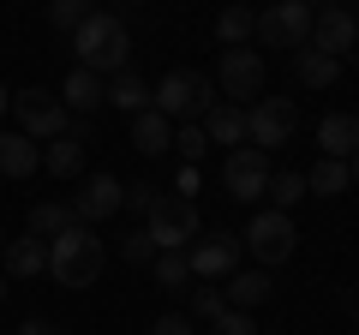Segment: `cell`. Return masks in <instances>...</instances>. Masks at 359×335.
I'll return each mask as SVG.
<instances>
[{
  "label": "cell",
  "mask_w": 359,
  "mask_h": 335,
  "mask_svg": "<svg viewBox=\"0 0 359 335\" xmlns=\"http://www.w3.org/2000/svg\"><path fill=\"white\" fill-rule=\"evenodd\" d=\"M299 132V108H294V96H257L252 108H245V144L252 150H282L287 138Z\"/></svg>",
  "instance_id": "cell-5"
},
{
  "label": "cell",
  "mask_w": 359,
  "mask_h": 335,
  "mask_svg": "<svg viewBox=\"0 0 359 335\" xmlns=\"http://www.w3.org/2000/svg\"><path fill=\"white\" fill-rule=\"evenodd\" d=\"M120 258H126L132 264V270H150V258H156V240H150V233H126V240H120Z\"/></svg>",
  "instance_id": "cell-32"
},
{
  "label": "cell",
  "mask_w": 359,
  "mask_h": 335,
  "mask_svg": "<svg viewBox=\"0 0 359 335\" xmlns=\"http://www.w3.org/2000/svg\"><path fill=\"white\" fill-rule=\"evenodd\" d=\"M252 6H228V13L216 18V42L222 48H245V42H252Z\"/></svg>",
  "instance_id": "cell-26"
},
{
  "label": "cell",
  "mask_w": 359,
  "mask_h": 335,
  "mask_svg": "<svg viewBox=\"0 0 359 335\" xmlns=\"http://www.w3.org/2000/svg\"><path fill=\"white\" fill-rule=\"evenodd\" d=\"M0 299H6V275H0Z\"/></svg>",
  "instance_id": "cell-39"
},
{
  "label": "cell",
  "mask_w": 359,
  "mask_h": 335,
  "mask_svg": "<svg viewBox=\"0 0 359 335\" xmlns=\"http://www.w3.org/2000/svg\"><path fill=\"white\" fill-rule=\"evenodd\" d=\"M60 102H66V114L90 120L96 108H102V78L84 72V66H72V72H66V84H60Z\"/></svg>",
  "instance_id": "cell-17"
},
{
  "label": "cell",
  "mask_w": 359,
  "mask_h": 335,
  "mask_svg": "<svg viewBox=\"0 0 359 335\" xmlns=\"http://www.w3.org/2000/svg\"><path fill=\"white\" fill-rule=\"evenodd\" d=\"M66 228H78V216H72V204H30V233L36 240H54V233H66Z\"/></svg>",
  "instance_id": "cell-25"
},
{
  "label": "cell",
  "mask_w": 359,
  "mask_h": 335,
  "mask_svg": "<svg viewBox=\"0 0 359 335\" xmlns=\"http://www.w3.org/2000/svg\"><path fill=\"white\" fill-rule=\"evenodd\" d=\"M18 335H66V329H54V323H36V317H30L25 329H18Z\"/></svg>",
  "instance_id": "cell-36"
},
{
  "label": "cell",
  "mask_w": 359,
  "mask_h": 335,
  "mask_svg": "<svg viewBox=\"0 0 359 335\" xmlns=\"http://www.w3.org/2000/svg\"><path fill=\"white\" fill-rule=\"evenodd\" d=\"M168 144H180V162H192V168L210 156V138H204V126H198V120H180Z\"/></svg>",
  "instance_id": "cell-29"
},
{
  "label": "cell",
  "mask_w": 359,
  "mask_h": 335,
  "mask_svg": "<svg viewBox=\"0 0 359 335\" xmlns=\"http://www.w3.org/2000/svg\"><path fill=\"white\" fill-rule=\"evenodd\" d=\"M222 299H228V311H257L264 306L269 294H276V287H269V275L264 270H240V275H222Z\"/></svg>",
  "instance_id": "cell-19"
},
{
  "label": "cell",
  "mask_w": 359,
  "mask_h": 335,
  "mask_svg": "<svg viewBox=\"0 0 359 335\" xmlns=\"http://www.w3.org/2000/svg\"><path fill=\"white\" fill-rule=\"evenodd\" d=\"M210 102H216V90H210V78H204V72H168L162 84H150V108L168 120V126H180V120H198Z\"/></svg>",
  "instance_id": "cell-4"
},
{
  "label": "cell",
  "mask_w": 359,
  "mask_h": 335,
  "mask_svg": "<svg viewBox=\"0 0 359 335\" xmlns=\"http://www.w3.org/2000/svg\"><path fill=\"white\" fill-rule=\"evenodd\" d=\"M150 335H198V323H192V317H180V311H168V317H156Z\"/></svg>",
  "instance_id": "cell-34"
},
{
  "label": "cell",
  "mask_w": 359,
  "mask_h": 335,
  "mask_svg": "<svg viewBox=\"0 0 359 335\" xmlns=\"http://www.w3.org/2000/svg\"><path fill=\"white\" fill-rule=\"evenodd\" d=\"M120 192H126V186H120L114 174H90V180H84V192L72 198V216L84 221V228H90V221L120 216V210H126V204H120Z\"/></svg>",
  "instance_id": "cell-14"
},
{
  "label": "cell",
  "mask_w": 359,
  "mask_h": 335,
  "mask_svg": "<svg viewBox=\"0 0 359 335\" xmlns=\"http://www.w3.org/2000/svg\"><path fill=\"white\" fill-rule=\"evenodd\" d=\"M84 150H90V120H72L60 138H48V150H42V168H48L54 180H78Z\"/></svg>",
  "instance_id": "cell-13"
},
{
  "label": "cell",
  "mask_w": 359,
  "mask_h": 335,
  "mask_svg": "<svg viewBox=\"0 0 359 335\" xmlns=\"http://www.w3.org/2000/svg\"><path fill=\"white\" fill-rule=\"evenodd\" d=\"M102 108H120L126 120H132V114H144V108H150V84H144V78L126 66V72H114V78L102 84Z\"/></svg>",
  "instance_id": "cell-16"
},
{
  "label": "cell",
  "mask_w": 359,
  "mask_h": 335,
  "mask_svg": "<svg viewBox=\"0 0 359 335\" xmlns=\"http://www.w3.org/2000/svg\"><path fill=\"white\" fill-rule=\"evenodd\" d=\"M198 126H204L210 144H222V150H240V144H245V108H240V102H222V96H216V102L198 114Z\"/></svg>",
  "instance_id": "cell-15"
},
{
  "label": "cell",
  "mask_w": 359,
  "mask_h": 335,
  "mask_svg": "<svg viewBox=\"0 0 359 335\" xmlns=\"http://www.w3.org/2000/svg\"><path fill=\"white\" fill-rule=\"evenodd\" d=\"M240 240L252 245V258L264 264V270H276V264H287V258H294L299 228H294V216H287V210H257V216L245 221V233H240Z\"/></svg>",
  "instance_id": "cell-7"
},
{
  "label": "cell",
  "mask_w": 359,
  "mask_h": 335,
  "mask_svg": "<svg viewBox=\"0 0 359 335\" xmlns=\"http://www.w3.org/2000/svg\"><path fill=\"white\" fill-rule=\"evenodd\" d=\"M72 42H78V66L96 72V78L132 66V30H126V18H114V13H90L84 25L72 30Z\"/></svg>",
  "instance_id": "cell-1"
},
{
  "label": "cell",
  "mask_w": 359,
  "mask_h": 335,
  "mask_svg": "<svg viewBox=\"0 0 359 335\" xmlns=\"http://www.w3.org/2000/svg\"><path fill=\"white\" fill-rule=\"evenodd\" d=\"M252 42L264 48H306L311 42V0H276L252 18Z\"/></svg>",
  "instance_id": "cell-6"
},
{
  "label": "cell",
  "mask_w": 359,
  "mask_h": 335,
  "mask_svg": "<svg viewBox=\"0 0 359 335\" xmlns=\"http://www.w3.org/2000/svg\"><path fill=\"white\" fill-rule=\"evenodd\" d=\"M18 114V126H25V138L30 144H48V138H60L66 126H72V114H66V102L54 90H36V84H30V90H13V102H6Z\"/></svg>",
  "instance_id": "cell-8"
},
{
  "label": "cell",
  "mask_w": 359,
  "mask_h": 335,
  "mask_svg": "<svg viewBox=\"0 0 359 335\" xmlns=\"http://www.w3.org/2000/svg\"><path fill=\"white\" fill-rule=\"evenodd\" d=\"M42 168V150L25 138V132H0V174L6 180H25V174H36Z\"/></svg>",
  "instance_id": "cell-20"
},
{
  "label": "cell",
  "mask_w": 359,
  "mask_h": 335,
  "mask_svg": "<svg viewBox=\"0 0 359 335\" xmlns=\"http://www.w3.org/2000/svg\"><path fill=\"white\" fill-rule=\"evenodd\" d=\"M0 245H6V228H0Z\"/></svg>",
  "instance_id": "cell-40"
},
{
  "label": "cell",
  "mask_w": 359,
  "mask_h": 335,
  "mask_svg": "<svg viewBox=\"0 0 359 335\" xmlns=\"http://www.w3.org/2000/svg\"><path fill=\"white\" fill-rule=\"evenodd\" d=\"M102 264H108V252H102V240H96L84 221L48 240V275H54L60 287H96Z\"/></svg>",
  "instance_id": "cell-2"
},
{
  "label": "cell",
  "mask_w": 359,
  "mask_h": 335,
  "mask_svg": "<svg viewBox=\"0 0 359 335\" xmlns=\"http://www.w3.org/2000/svg\"><path fill=\"white\" fill-rule=\"evenodd\" d=\"M233 264H240V240H233V233H198V240L186 245V270L204 275V282L233 275Z\"/></svg>",
  "instance_id": "cell-12"
},
{
  "label": "cell",
  "mask_w": 359,
  "mask_h": 335,
  "mask_svg": "<svg viewBox=\"0 0 359 335\" xmlns=\"http://www.w3.org/2000/svg\"><path fill=\"white\" fill-rule=\"evenodd\" d=\"M174 126H168L156 108H144V114H132V150H144V156H162V150H174Z\"/></svg>",
  "instance_id": "cell-24"
},
{
  "label": "cell",
  "mask_w": 359,
  "mask_h": 335,
  "mask_svg": "<svg viewBox=\"0 0 359 335\" xmlns=\"http://www.w3.org/2000/svg\"><path fill=\"white\" fill-rule=\"evenodd\" d=\"M6 102H13V90H6V84H0V114H6Z\"/></svg>",
  "instance_id": "cell-37"
},
{
  "label": "cell",
  "mask_w": 359,
  "mask_h": 335,
  "mask_svg": "<svg viewBox=\"0 0 359 335\" xmlns=\"http://www.w3.org/2000/svg\"><path fill=\"white\" fill-rule=\"evenodd\" d=\"M222 311H228L222 287H192V323H216Z\"/></svg>",
  "instance_id": "cell-31"
},
{
  "label": "cell",
  "mask_w": 359,
  "mask_h": 335,
  "mask_svg": "<svg viewBox=\"0 0 359 335\" xmlns=\"http://www.w3.org/2000/svg\"><path fill=\"white\" fill-rule=\"evenodd\" d=\"M294 78L306 90H330L335 78H341V60H330V54H318V48H294Z\"/></svg>",
  "instance_id": "cell-23"
},
{
  "label": "cell",
  "mask_w": 359,
  "mask_h": 335,
  "mask_svg": "<svg viewBox=\"0 0 359 335\" xmlns=\"http://www.w3.org/2000/svg\"><path fill=\"white\" fill-rule=\"evenodd\" d=\"M150 198H156V186H150V180H138V186H126V192H120V204H132V210H150Z\"/></svg>",
  "instance_id": "cell-35"
},
{
  "label": "cell",
  "mask_w": 359,
  "mask_h": 335,
  "mask_svg": "<svg viewBox=\"0 0 359 335\" xmlns=\"http://www.w3.org/2000/svg\"><path fill=\"white\" fill-rule=\"evenodd\" d=\"M0 252H6V275H42V270H48V240H36V233L6 240Z\"/></svg>",
  "instance_id": "cell-21"
},
{
  "label": "cell",
  "mask_w": 359,
  "mask_h": 335,
  "mask_svg": "<svg viewBox=\"0 0 359 335\" xmlns=\"http://www.w3.org/2000/svg\"><path fill=\"white\" fill-rule=\"evenodd\" d=\"M144 233L156 240V252H186V245L204 233V216H198L192 198L180 192H156L150 210H144Z\"/></svg>",
  "instance_id": "cell-3"
},
{
  "label": "cell",
  "mask_w": 359,
  "mask_h": 335,
  "mask_svg": "<svg viewBox=\"0 0 359 335\" xmlns=\"http://www.w3.org/2000/svg\"><path fill=\"white\" fill-rule=\"evenodd\" d=\"M264 198H269V204H276V210H294L299 198H306V174H294V168H282V174H269Z\"/></svg>",
  "instance_id": "cell-28"
},
{
  "label": "cell",
  "mask_w": 359,
  "mask_h": 335,
  "mask_svg": "<svg viewBox=\"0 0 359 335\" xmlns=\"http://www.w3.org/2000/svg\"><path fill=\"white\" fill-rule=\"evenodd\" d=\"M150 275H156V287L180 294V287L192 282V270H186V252H156V258H150Z\"/></svg>",
  "instance_id": "cell-27"
},
{
  "label": "cell",
  "mask_w": 359,
  "mask_h": 335,
  "mask_svg": "<svg viewBox=\"0 0 359 335\" xmlns=\"http://www.w3.org/2000/svg\"><path fill=\"white\" fill-rule=\"evenodd\" d=\"M353 42H359L353 6H311V42H306V48L330 54V60H347V54H353Z\"/></svg>",
  "instance_id": "cell-11"
},
{
  "label": "cell",
  "mask_w": 359,
  "mask_h": 335,
  "mask_svg": "<svg viewBox=\"0 0 359 335\" xmlns=\"http://www.w3.org/2000/svg\"><path fill=\"white\" fill-rule=\"evenodd\" d=\"M318 150L335 156V162H353V150H359V120H353V114H323V120H318Z\"/></svg>",
  "instance_id": "cell-18"
},
{
  "label": "cell",
  "mask_w": 359,
  "mask_h": 335,
  "mask_svg": "<svg viewBox=\"0 0 359 335\" xmlns=\"http://www.w3.org/2000/svg\"><path fill=\"white\" fill-rule=\"evenodd\" d=\"M132 6H138V0H132Z\"/></svg>",
  "instance_id": "cell-41"
},
{
  "label": "cell",
  "mask_w": 359,
  "mask_h": 335,
  "mask_svg": "<svg viewBox=\"0 0 359 335\" xmlns=\"http://www.w3.org/2000/svg\"><path fill=\"white\" fill-rule=\"evenodd\" d=\"M264 186H269V156L252 150V144L228 150V162H222V192H228L233 204H257Z\"/></svg>",
  "instance_id": "cell-10"
},
{
  "label": "cell",
  "mask_w": 359,
  "mask_h": 335,
  "mask_svg": "<svg viewBox=\"0 0 359 335\" xmlns=\"http://www.w3.org/2000/svg\"><path fill=\"white\" fill-rule=\"evenodd\" d=\"M323 6H353V0H323Z\"/></svg>",
  "instance_id": "cell-38"
},
{
  "label": "cell",
  "mask_w": 359,
  "mask_h": 335,
  "mask_svg": "<svg viewBox=\"0 0 359 335\" xmlns=\"http://www.w3.org/2000/svg\"><path fill=\"white\" fill-rule=\"evenodd\" d=\"M347 186H353V162H335V156H318V168L306 174L311 198H341Z\"/></svg>",
  "instance_id": "cell-22"
},
{
  "label": "cell",
  "mask_w": 359,
  "mask_h": 335,
  "mask_svg": "<svg viewBox=\"0 0 359 335\" xmlns=\"http://www.w3.org/2000/svg\"><path fill=\"white\" fill-rule=\"evenodd\" d=\"M90 18V0H48V25L54 30H78Z\"/></svg>",
  "instance_id": "cell-30"
},
{
  "label": "cell",
  "mask_w": 359,
  "mask_h": 335,
  "mask_svg": "<svg viewBox=\"0 0 359 335\" xmlns=\"http://www.w3.org/2000/svg\"><path fill=\"white\" fill-rule=\"evenodd\" d=\"M216 78H222V102H257L269 66H264L257 48H222V72Z\"/></svg>",
  "instance_id": "cell-9"
},
{
  "label": "cell",
  "mask_w": 359,
  "mask_h": 335,
  "mask_svg": "<svg viewBox=\"0 0 359 335\" xmlns=\"http://www.w3.org/2000/svg\"><path fill=\"white\" fill-rule=\"evenodd\" d=\"M210 335H257V323H252V311H222L210 323Z\"/></svg>",
  "instance_id": "cell-33"
}]
</instances>
